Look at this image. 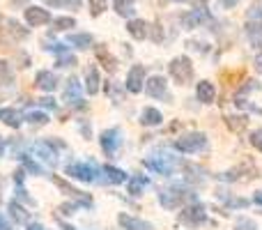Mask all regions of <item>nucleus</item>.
<instances>
[{"label": "nucleus", "mask_w": 262, "mask_h": 230, "mask_svg": "<svg viewBox=\"0 0 262 230\" xmlns=\"http://www.w3.org/2000/svg\"><path fill=\"white\" fill-rule=\"evenodd\" d=\"M159 203L166 210H175V207H182L184 203H195V194H191L189 189H184L180 184L168 186V189L159 191Z\"/></svg>", "instance_id": "obj_1"}, {"label": "nucleus", "mask_w": 262, "mask_h": 230, "mask_svg": "<svg viewBox=\"0 0 262 230\" xmlns=\"http://www.w3.org/2000/svg\"><path fill=\"white\" fill-rule=\"evenodd\" d=\"M26 37H28V28H23L14 18L0 16V44L9 46V44H16V41H23Z\"/></svg>", "instance_id": "obj_2"}, {"label": "nucleus", "mask_w": 262, "mask_h": 230, "mask_svg": "<svg viewBox=\"0 0 262 230\" xmlns=\"http://www.w3.org/2000/svg\"><path fill=\"white\" fill-rule=\"evenodd\" d=\"M145 168H149L152 173H159V175H170L177 166H180V159L170 157V154H152V157L145 159Z\"/></svg>", "instance_id": "obj_3"}, {"label": "nucleus", "mask_w": 262, "mask_h": 230, "mask_svg": "<svg viewBox=\"0 0 262 230\" xmlns=\"http://www.w3.org/2000/svg\"><path fill=\"white\" fill-rule=\"evenodd\" d=\"M168 69H170V76L177 86H186V83H191V78H193V62H191L186 55L175 58L168 65Z\"/></svg>", "instance_id": "obj_4"}, {"label": "nucleus", "mask_w": 262, "mask_h": 230, "mask_svg": "<svg viewBox=\"0 0 262 230\" xmlns=\"http://www.w3.org/2000/svg\"><path fill=\"white\" fill-rule=\"evenodd\" d=\"M207 148V136L200 134V131H191V134H184L175 140V150L184 154H193L200 152V150Z\"/></svg>", "instance_id": "obj_5"}, {"label": "nucleus", "mask_w": 262, "mask_h": 230, "mask_svg": "<svg viewBox=\"0 0 262 230\" xmlns=\"http://www.w3.org/2000/svg\"><path fill=\"white\" fill-rule=\"evenodd\" d=\"M67 175H72L74 180H81V182H95L97 175H101V171L95 163L76 161V163H69L67 166Z\"/></svg>", "instance_id": "obj_6"}, {"label": "nucleus", "mask_w": 262, "mask_h": 230, "mask_svg": "<svg viewBox=\"0 0 262 230\" xmlns=\"http://www.w3.org/2000/svg\"><path fill=\"white\" fill-rule=\"evenodd\" d=\"M180 221L189 228H195V226H203L207 221V212H205L203 205L198 203H189L184 207V212H180Z\"/></svg>", "instance_id": "obj_7"}, {"label": "nucleus", "mask_w": 262, "mask_h": 230, "mask_svg": "<svg viewBox=\"0 0 262 230\" xmlns=\"http://www.w3.org/2000/svg\"><path fill=\"white\" fill-rule=\"evenodd\" d=\"M145 88V67L143 65H134L127 74V90L131 95H138Z\"/></svg>", "instance_id": "obj_8"}, {"label": "nucleus", "mask_w": 262, "mask_h": 230, "mask_svg": "<svg viewBox=\"0 0 262 230\" xmlns=\"http://www.w3.org/2000/svg\"><path fill=\"white\" fill-rule=\"evenodd\" d=\"M99 143H101V150H104L106 154H113L115 150L122 145V131H120V129H106V131H101Z\"/></svg>", "instance_id": "obj_9"}, {"label": "nucleus", "mask_w": 262, "mask_h": 230, "mask_svg": "<svg viewBox=\"0 0 262 230\" xmlns=\"http://www.w3.org/2000/svg\"><path fill=\"white\" fill-rule=\"evenodd\" d=\"M152 99H168V83L163 76H152L143 88Z\"/></svg>", "instance_id": "obj_10"}, {"label": "nucleus", "mask_w": 262, "mask_h": 230, "mask_svg": "<svg viewBox=\"0 0 262 230\" xmlns=\"http://www.w3.org/2000/svg\"><path fill=\"white\" fill-rule=\"evenodd\" d=\"M209 18H212V16H209V12H207V5L200 3L195 9H191L189 14H184V18H182V21H184V28H198L200 23L209 21Z\"/></svg>", "instance_id": "obj_11"}, {"label": "nucleus", "mask_w": 262, "mask_h": 230, "mask_svg": "<svg viewBox=\"0 0 262 230\" xmlns=\"http://www.w3.org/2000/svg\"><path fill=\"white\" fill-rule=\"evenodd\" d=\"M51 21V12L44 7H28L26 9V23L30 28H37V26H46V23Z\"/></svg>", "instance_id": "obj_12"}, {"label": "nucleus", "mask_w": 262, "mask_h": 230, "mask_svg": "<svg viewBox=\"0 0 262 230\" xmlns=\"http://www.w3.org/2000/svg\"><path fill=\"white\" fill-rule=\"evenodd\" d=\"M81 95H83L81 81H78L76 76L67 78V83H64V92H62L64 104H78V101H81Z\"/></svg>", "instance_id": "obj_13"}, {"label": "nucleus", "mask_w": 262, "mask_h": 230, "mask_svg": "<svg viewBox=\"0 0 262 230\" xmlns=\"http://www.w3.org/2000/svg\"><path fill=\"white\" fill-rule=\"evenodd\" d=\"M35 154L41 159V161H46L51 168L58 166V154L53 152V148H51V143H44V140H39V143H35Z\"/></svg>", "instance_id": "obj_14"}, {"label": "nucleus", "mask_w": 262, "mask_h": 230, "mask_svg": "<svg viewBox=\"0 0 262 230\" xmlns=\"http://www.w3.org/2000/svg\"><path fill=\"white\" fill-rule=\"evenodd\" d=\"M118 223L122 226L124 230H154V226L149 221H143V219H136V217H129V214H120L118 217Z\"/></svg>", "instance_id": "obj_15"}, {"label": "nucleus", "mask_w": 262, "mask_h": 230, "mask_svg": "<svg viewBox=\"0 0 262 230\" xmlns=\"http://www.w3.org/2000/svg\"><path fill=\"white\" fill-rule=\"evenodd\" d=\"M35 86L39 88V90H44V92H53L55 88H58V78H55L53 72H46V69H44V72L37 74Z\"/></svg>", "instance_id": "obj_16"}, {"label": "nucleus", "mask_w": 262, "mask_h": 230, "mask_svg": "<svg viewBox=\"0 0 262 230\" xmlns=\"http://www.w3.org/2000/svg\"><path fill=\"white\" fill-rule=\"evenodd\" d=\"M195 97H198L200 104H212L214 97H216V90H214V86L209 81H200L195 86Z\"/></svg>", "instance_id": "obj_17"}, {"label": "nucleus", "mask_w": 262, "mask_h": 230, "mask_svg": "<svg viewBox=\"0 0 262 230\" xmlns=\"http://www.w3.org/2000/svg\"><path fill=\"white\" fill-rule=\"evenodd\" d=\"M0 120L12 129H18L23 124V113H18L16 109H0Z\"/></svg>", "instance_id": "obj_18"}, {"label": "nucleus", "mask_w": 262, "mask_h": 230, "mask_svg": "<svg viewBox=\"0 0 262 230\" xmlns=\"http://www.w3.org/2000/svg\"><path fill=\"white\" fill-rule=\"evenodd\" d=\"M147 28H149L147 21H143V18H131L127 23V30L134 39H145L147 37Z\"/></svg>", "instance_id": "obj_19"}, {"label": "nucleus", "mask_w": 262, "mask_h": 230, "mask_svg": "<svg viewBox=\"0 0 262 230\" xmlns=\"http://www.w3.org/2000/svg\"><path fill=\"white\" fill-rule=\"evenodd\" d=\"M246 35L253 49L262 51V23H246Z\"/></svg>", "instance_id": "obj_20"}, {"label": "nucleus", "mask_w": 262, "mask_h": 230, "mask_svg": "<svg viewBox=\"0 0 262 230\" xmlns=\"http://www.w3.org/2000/svg\"><path fill=\"white\" fill-rule=\"evenodd\" d=\"M97 58H99V62L104 65L106 72H115V69H118V58L111 55L106 46H99V49H97Z\"/></svg>", "instance_id": "obj_21"}, {"label": "nucleus", "mask_w": 262, "mask_h": 230, "mask_svg": "<svg viewBox=\"0 0 262 230\" xmlns=\"http://www.w3.org/2000/svg\"><path fill=\"white\" fill-rule=\"evenodd\" d=\"M140 122H143L145 127H159L163 122V115H161V111H157V109H145L143 113H140Z\"/></svg>", "instance_id": "obj_22"}, {"label": "nucleus", "mask_w": 262, "mask_h": 230, "mask_svg": "<svg viewBox=\"0 0 262 230\" xmlns=\"http://www.w3.org/2000/svg\"><path fill=\"white\" fill-rule=\"evenodd\" d=\"M101 173L106 175V180L113 182V184H122V182H127V173L122 171V168H115V166H104L101 168Z\"/></svg>", "instance_id": "obj_23"}, {"label": "nucleus", "mask_w": 262, "mask_h": 230, "mask_svg": "<svg viewBox=\"0 0 262 230\" xmlns=\"http://www.w3.org/2000/svg\"><path fill=\"white\" fill-rule=\"evenodd\" d=\"M67 41H69V44H74L76 49L83 51V49H90V46H92V35H90V32H76V35H69Z\"/></svg>", "instance_id": "obj_24"}, {"label": "nucleus", "mask_w": 262, "mask_h": 230, "mask_svg": "<svg viewBox=\"0 0 262 230\" xmlns=\"http://www.w3.org/2000/svg\"><path fill=\"white\" fill-rule=\"evenodd\" d=\"M85 90H88V95H97V92H99V72H97V67H90V69H88Z\"/></svg>", "instance_id": "obj_25"}, {"label": "nucleus", "mask_w": 262, "mask_h": 230, "mask_svg": "<svg viewBox=\"0 0 262 230\" xmlns=\"http://www.w3.org/2000/svg\"><path fill=\"white\" fill-rule=\"evenodd\" d=\"M9 217H12L16 223H28V219H30V212H26L21 205L12 200V203H9Z\"/></svg>", "instance_id": "obj_26"}, {"label": "nucleus", "mask_w": 262, "mask_h": 230, "mask_svg": "<svg viewBox=\"0 0 262 230\" xmlns=\"http://www.w3.org/2000/svg\"><path fill=\"white\" fill-rule=\"evenodd\" d=\"M246 21L249 23H262V0H255V3L246 9Z\"/></svg>", "instance_id": "obj_27"}, {"label": "nucleus", "mask_w": 262, "mask_h": 230, "mask_svg": "<svg viewBox=\"0 0 262 230\" xmlns=\"http://www.w3.org/2000/svg\"><path fill=\"white\" fill-rule=\"evenodd\" d=\"M115 12L120 16H134V0H115Z\"/></svg>", "instance_id": "obj_28"}, {"label": "nucleus", "mask_w": 262, "mask_h": 230, "mask_svg": "<svg viewBox=\"0 0 262 230\" xmlns=\"http://www.w3.org/2000/svg\"><path fill=\"white\" fill-rule=\"evenodd\" d=\"M147 186V177L145 175H140V177H134V180L129 182V194L131 196H138V194H143V189Z\"/></svg>", "instance_id": "obj_29"}, {"label": "nucleus", "mask_w": 262, "mask_h": 230, "mask_svg": "<svg viewBox=\"0 0 262 230\" xmlns=\"http://www.w3.org/2000/svg\"><path fill=\"white\" fill-rule=\"evenodd\" d=\"M23 120L32 122V124H44V122H49V113H44V111H28L23 115Z\"/></svg>", "instance_id": "obj_30"}, {"label": "nucleus", "mask_w": 262, "mask_h": 230, "mask_svg": "<svg viewBox=\"0 0 262 230\" xmlns=\"http://www.w3.org/2000/svg\"><path fill=\"white\" fill-rule=\"evenodd\" d=\"M226 124L230 127L232 131H242L246 127V117H242V115H230V117H226Z\"/></svg>", "instance_id": "obj_31"}, {"label": "nucleus", "mask_w": 262, "mask_h": 230, "mask_svg": "<svg viewBox=\"0 0 262 230\" xmlns=\"http://www.w3.org/2000/svg\"><path fill=\"white\" fill-rule=\"evenodd\" d=\"M74 65H76V55H72L69 51L58 55V67H74Z\"/></svg>", "instance_id": "obj_32"}, {"label": "nucleus", "mask_w": 262, "mask_h": 230, "mask_svg": "<svg viewBox=\"0 0 262 230\" xmlns=\"http://www.w3.org/2000/svg\"><path fill=\"white\" fill-rule=\"evenodd\" d=\"M21 159H23V166H26V171H30L32 175H41V173H44V168L37 166V163L32 161L30 157H21Z\"/></svg>", "instance_id": "obj_33"}, {"label": "nucleus", "mask_w": 262, "mask_h": 230, "mask_svg": "<svg viewBox=\"0 0 262 230\" xmlns=\"http://www.w3.org/2000/svg\"><path fill=\"white\" fill-rule=\"evenodd\" d=\"M0 78H3V81H9V83H12V78H14L12 67H9L7 60H0Z\"/></svg>", "instance_id": "obj_34"}, {"label": "nucleus", "mask_w": 262, "mask_h": 230, "mask_svg": "<svg viewBox=\"0 0 262 230\" xmlns=\"http://www.w3.org/2000/svg\"><path fill=\"white\" fill-rule=\"evenodd\" d=\"M76 26V21H74L72 16H60V18H55V28L58 30H67V28H74Z\"/></svg>", "instance_id": "obj_35"}, {"label": "nucleus", "mask_w": 262, "mask_h": 230, "mask_svg": "<svg viewBox=\"0 0 262 230\" xmlns=\"http://www.w3.org/2000/svg\"><path fill=\"white\" fill-rule=\"evenodd\" d=\"M104 7H106V0H90V12H92V16H99V14L104 12Z\"/></svg>", "instance_id": "obj_36"}, {"label": "nucleus", "mask_w": 262, "mask_h": 230, "mask_svg": "<svg viewBox=\"0 0 262 230\" xmlns=\"http://www.w3.org/2000/svg\"><path fill=\"white\" fill-rule=\"evenodd\" d=\"M249 140H251V145H253L255 150H260L262 152V129H255L253 134L249 136Z\"/></svg>", "instance_id": "obj_37"}, {"label": "nucleus", "mask_w": 262, "mask_h": 230, "mask_svg": "<svg viewBox=\"0 0 262 230\" xmlns=\"http://www.w3.org/2000/svg\"><path fill=\"white\" fill-rule=\"evenodd\" d=\"M106 92H108L111 97H113V101H122V90H118V88H115V83H106Z\"/></svg>", "instance_id": "obj_38"}, {"label": "nucleus", "mask_w": 262, "mask_h": 230, "mask_svg": "<svg viewBox=\"0 0 262 230\" xmlns=\"http://www.w3.org/2000/svg\"><path fill=\"white\" fill-rule=\"evenodd\" d=\"M235 230H258V226H255V221H251V219H239Z\"/></svg>", "instance_id": "obj_39"}, {"label": "nucleus", "mask_w": 262, "mask_h": 230, "mask_svg": "<svg viewBox=\"0 0 262 230\" xmlns=\"http://www.w3.org/2000/svg\"><path fill=\"white\" fill-rule=\"evenodd\" d=\"M76 207H81V203H74V205H62V207H60V212L62 214H74V210Z\"/></svg>", "instance_id": "obj_40"}, {"label": "nucleus", "mask_w": 262, "mask_h": 230, "mask_svg": "<svg viewBox=\"0 0 262 230\" xmlns=\"http://www.w3.org/2000/svg\"><path fill=\"white\" fill-rule=\"evenodd\" d=\"M39 106H46V109H55V101L51 99V97H44V99H39Z\"/></svg>", "instance_id": "obj_41"}, {"label": "nucleus", "mask_w": 262, "mask_h": 230, "mask_svg": "<svg viewBox=\"0 0 262 230\" xmlns=\"http://www.w3.org/2000/svg\"><path fill=\"white\" fill-rule=\"evenodd\" d=\"M0 230H12V228H9V221L3 217V214H0Z\"/></svg>", "instance_id": "obj_42"}, {"label": "nucleus", "mask_w": 262, "mask_h": 230, "mask_svg": "<svg viewBox=\"0 0 262 230\" xmlns=\"http://www.w3.org/2000/svg\"><path fill=\"white\" fill-rule=\"evenodd\" d=\"M237 3H239V0H221V5H223V7H228V9H230V7H235Z\"/></svg>", "instance_id": "obj_43"}, {"label": "nucleus", "mask_w": 262, "mask_h": 230, "mask_svg": "<svg viewBox=\"0 0 262 230\" xmlns=\"http://www.w3.org/2000/svg\"><path fill=\"white\" fill-rule=\"evenodd\" d=\"M9 3H12L14 7H23V5H28V0H9Z\"/></svg>", "instance_id": "obj_44"}, {"label": "nucleus", "mask_w": 262, "mask_h": 230, "mask_svg": "<svg viewBox=\"0 0 262 230\" xmlns=\"http://www.w3.org/2000/svg\"><path fill=\"white\" fill-rule=\"evenodd\" d=\"M28 230H44L41 223H28Z\"/></svg>", "instance_id": "obj_45"}, {"label": "nucleus", "mask_w": 262, "mask_h": 230, "mask_svg": "<svg viewBox=\"0 0 262 230\" xmlns=\"http://www.w3.org/2000/svg\"><path fill=\"white\" fill-rule=\"evenodd\" d=\"M255 72H260V74H262V58L255 60Z\"/></svg>", "instance_id": "obj_46"}, {"label": "nucleus", "mask_w": 262, "mask_h": 230, "mask_svg": "<svg viewBox=\"0 0 262 230\" xmlns=\"http://www.w3.org/2000/svg\"><path fill=\"white\" fill-rule=\"evenodd\" d=\"M255 203L262 205V191H258V194H255Z\"/></svg>", "instance_id": "obj_47"}, {"label": "nucleus", "mask_w": 262, "mask_h": 230, "mask_svg": "<svg viewBox=\"0 0 262 230\" xmlns=\"http://www.w3.org/2000/svg\"><path fill=\"white\" fill-rule=\"evenodd\" d=\"M62 230H74L72 226H67V223H62Z\"/></svg>", "instance_id": "obj_48"}, {"label": "nucleus", "mask_w": 262, "mask_h": 230, "mask_svg": "<svg viewBox=\"0 0 262 230\" xmlns=\"http://www.w3.org/2000/svg\"><path fill=\"white\" fill-rule=\"evenodd\" d=\"M3 148H5V143H3V138H0V154H3Z\"/></svg>", "instance_id": "obj_49"}, {"label": "nucleus", "mask_w": 262, "mask_h": 230, "mask_svg": "<svg viewBox=\"0 0 262 230\" xmlns=\"http://www.w3.org/2000/svg\"><path fill=\"white\" fill-rule=\"evenodd\" d=\"M172 3H184V0H172Z\"/></svg>", "instance_id": "obj_50"}]
</instances>
